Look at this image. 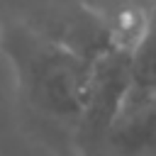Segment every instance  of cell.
I'll use <instances>...</instances> for the list:
<instances>
[{"instance_id": "obj_3", "label": "cell", "mask_w": 156, "mask_h": 156, "mask_svg": "<svg viewBox=\"0 0 156 156\" xmlns=\"http://www.w3.org/2000/svg\"><path fill=\"white\" fill-rule=\"evenodd\" d=\"M22 22L88 61L117 46L107 24L83 0H32Z\"/></svg>"}, {"instance_id": "obj_4", "label": "cell", "mask_w": 156, "mask_h": 156, "mask_svg": "<svg viewBox=\"0 0 156 156\" xmlns=\"http://www.w3.org/2000/svg\"><path fill=\"white\" fill-rule=\"evenodd\" d=\"M102 156H156V93L136 95L127 90Z\"/></svg>"}, {"instance_id": "obj_1", "label": "cell", "mask_w": 156, "mask_h": 156, "mask_svg": "<svg viewBox=\"0 0 156 156\" xmlns=\"http://www.w3.org/2000/svg\"><path fill=\"white\" fill-rule=\"evenodd\" d=\"M0 51L12 66L22 112L41 129L66 132L71 139L93 61L46 39L22 20L0 27Z\"/></svg>"}, {"instance_id": "obj_2", "label": "cell", "mask_w": 156, "mask_h": 156, "mask_svg": "<svg viewBox=\"0 0 156 156\" xmlns=\"http://www.w3.org/2000/svg\"><path fill=\"white\" fill-rule=\"evenodd\" d=\"M129 90V49L112 46L90 63L88 88L71 144L78 156H102L112 122Z\"/></svg>"}, {"instance_id": "obj_5", "label": "cell", "mask_w": 156, "mask_h": 156, "mask_svg": "<svg viewBox=\"0 0 156 156\" xmlns=\"http://www.w3.org/2000/svg\"><path fill=\"white\" fill-rule=\"evenodd\" d=\"M129 93H156V17L151 15L144 32L129 49Z\"/></svg>"}]
</instances>
